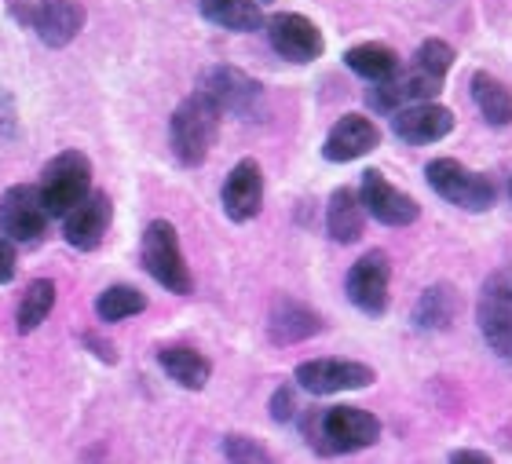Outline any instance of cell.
Segmentation results:
<instances>
[{
  "mask_svg": "<svg viewBox=\"0 0 512 464\" xmlns=\"http://www.w3.org/2000/svg\"><path fill=\"white\" fill-rule=\"evenodd\" d=\"M15 267H19V256H15V242L0 234V285H8L15 278Z\"/></svg>",
  "mask_w": 512,
  "mask_h": 464,
  "instance_id": "f546056e",
  "label": "cell"
},
{
  "mask_svg": "<svg viewBox=\"0 0 512 464\" xmlns=\"http://www.w3.org/2000/svg\"><path fill=\"white\" fill-rule=\"evenodd\" d=\"M267 41L275 48L286 63H297V66H308L315 63L326 48L322 41V30L315 26L311 19L297 15V11H278L267 19Z\"/></svg>",
  "mask_w": 512,
  "mask_h": 464,
  "instance_id": "30bf717a",
  "label": "cell"
},
{
  "mask_svg": "<svg viewBox=\"0 0 512 464\" xmlns=\"http://www.w3.org/2000/svg\"><path fill=\"white\" fill-rule=\"evenodd\" d=\"M264 4H267V0H264Z\"/></svg>",
  "mask_w": 512,
  "mask_h": 464,
  "instance_id": "d6a6232c",
  "label": "cell"
},
{
  "mask_svg": "<svg viewBox=\"0 0 512 464\" xmlns=\"http://www.w3.org/2000/svg\"><path fill=\"white\" fill-rule=\"evenodd\" d=\"M216 136H220V110L205 95L194 92L191 99H183L176 106V114L169 121V143L180 165L198 169L209 158Z\"/></svg>",
  "mask_w": 512,
  "mask_h": 464,
  "instance_id": "7a4b0ae2",
  "label": "cell"
},
{
  "mask_svg": "<svg viewBox=\"0 0 512 464\" xmlns=\"http://www.w3.org/2000/svg\"><path fill=\"white\" fill-rule=\"evenodd\" d=\"M425 180L439 198L450 201V205H458V209H465V212H487V209H494V201H498V187H494L487 176L465 169V165L454 158L428 161Z\"/></svg>",
  "mask_w": 512,
  "mask_h": 464,
  "instance_id": "277c9868",
  "label": "cell"
},
{
  "mask_svg": "<svg viewBox=\"0 0 512 464\" xmlns=\"http://www.w3.org/2000/svg\"><path fill=\"white\" fill-rule=\"evenodd\" d=\"M509 194H512V180H509Z\"/></svg>",
  "mask_w": 512,
  "mask_h": 464,
  "instance_id": "1f68e13d",
  "label": "cell"
},
{
  "mask_svg": "<svg viewBox=\"0 0 512 464\" xmlns=\"http://www.w3.org/2000/svg\"><path fill=\"white\" fill-rule=\"evenodd\" d=\"M143 267H147V275L161 285V289H169L176 296H187L194 289V278H191V267L183 260V249H180V234L172 227L169 220H150L147 231H143Z\"/></svg>",
  "mask_w": 512,
  "mask_h": 464,
  "instance_id": "3957f363",
  "label": "cell"
},
{
  "mask_svg": "<svg viewBox=\"0 0 512 464\" xmlns=\"http://www.w3.org/2000/svg\"><path fill=\"white\" fill-rule=\"evenodd\" d=\"M359 198H363V209L374 216L384 227H410L421 216V205H417L406 190L392 187L384 180V172L366 169L363 172V187H359Z\"/></svg>",
  "mask_w": 512,
  "mask_h": 464,
  "instance_id": "7c38bea8",
  "label": "cell"
},
{
  "mask_svg": "<svg viewBox=\"0 0 512 464\" xmlns=\"http://www.w3.org/2000/svg\"><path fill=\"white\" fill-rule=\"evenodd\" d=\"M55 307V282L52 278H37L30 282V289L22 293L19 300V311H15V326L19 333H33V329H41V322L52 315Z\"/></svg>",
  "mask_w": 512,
  "mask_h": 464,
  "instance_id": "d4e9b609",
  "label": "cell"
},
{
  "mask_svg": "<svg viewBox=\"0 0 512 464\" xmlns=\"http://www.w3.org/2000/svg\"><path fill=\"white\" fill-rule=\"evenodd\" d=\"M447 464H494L487 454H480V450H458V454H450Z\"/></svg>",
  "mask_w": 512,
  "mask_h": 464,
  "instance_id": "4dcf8cb0",
  "label": "cell"
},
{
  "mask_svg": "<svg viewBox=\"0 0 512 464\" xmlns=\"http://www.w3.org/2000/svg\"><path fill=\"white\" fill-rule=\"evenodd\" d=\"M297 384L311 395H341V391L370 388L377 380L374 366L355 359H308L293 370Z\"/></svg>",
  "mask_w": 512,
  "mask_h": 464,
  "instance_id": "9c48e42d",
  "label": "cell"
},
{
  "mask_svg": "<svg viewBox=\"0 0 512 464\" xmlns=\"http://www.w3.org/2000/svg\"><path fill=\"white\" fill-rule=\"evenodd\" d=\"M476 318L494 355L512 359V267H498L487 275V282L480 285Z\"/></svg>",
  "mask_w": 512,
  "mask_h": 464,
  "instance_id": "52a82bcc",
  "label": "cell"
},
{
  "mask_svg": "<svg viewBox=\"0 0 512 464\" xmlns=\"http://www.w3.org/2000/svg\"><path fill=\"white\" fill-rule=\"evenodd\" d=\"M271 417H275L278 424H286L297 417V399H293V388H278L275 395H271Z\"/></svg>",
  "mask_w": 512,
  "mask_h": 464,
  "instance_id": "f1b7e54d",
  "label": "cell"
},
{
  "mask_svg": "<svg viewBox=\"0 0 512 464\" xmlns=\"http://www.w3.org/2000/svg\"><path fill=\"white\" fill-rule=\"evenodd\" d=\"M220 201H224L227 220L249 223L260 216V209H264V172H260V165L253 158L238 161L235 169L227 172Z\"/></svg>",
  "mask_w": 512,
  "mask_h": 464,
  "instance_id": "5bb4252c",
  "label": "cell"
},
{
  "mask_svg": "<svg viewBox=\"0 0 512 464\" xmlns=\"http://www.w3.org/2000/svg\"><path fill=\"white\" fill-rule=\"evenodd\" d=\"M363 227H366V209H363L359 190H352V187L333 190L330 205H326V231H330L333 242H341V245L359 242V238H363Z\"/></svg>",
  "mask_w": 512,
  "mask_h": 464,
  "instance_id": "ac0fdd59",
  "label": "cell"
},
{
  "mask_svg": "<svg viewBox=\"0 0 512 464\" xmlns=\"http://www.w3.org/2000/svg\"><path fill=\"white\" fill-rule=\"evenodd\" d=\"M472 99H476L487 125H494V128L512 125V88L505 85V81H498V77L487 74V70H476V74H472Z\"/></svg>",
  "mask_w": 512,
  "mask_h": 464,
  "instance_id": "44dd1931",
  "label": "cell"
},
{
  "mask_svg": "<svg viewBox=\"0 0 512 464\" xmlns=\"http://www.w3.org/2000/svg\"><path fill=\"white\" fill-rule=\"evenodd\" d=\"M37 190H41L48 216H70L92 194V161L85 154H77V150H63L59 158L48 161Z\"/></svg>",
  "mask_w": 512,
  "mask_h": 464,
  "instance_id": "5b68a950",
  "label": "cell"
},
{
  "mask_svg": "<svg viewBox=\"0 0 512 464\" xmlns=\"http://www.w3.org/2000/svg\"><path fill=\"white\" fill-rule=\"evenodd\" d=\"M227 464H278L264 443H256L253 435H227L224 439Z\"/></svg>",
  "mask_w": 512,
  "mask_h": 464,
  "instance_id": "4316f807",
  "label": "cell"
},
{
  "mask_svg": "<svg viewBox=\"0 0 512 464\" xmlns=\"http://www.w3.org/2000/svg\"><path fill=\"white\" fill-rule=\"evenodd\" d=\"M143 311H147V296L139 293L136 285H110L96 300V315L103 322H125V318L143 315Z\"/></svg>",
  "mask_w": 512,
  "mask_h": 464,
  "instance_id": "484cf974",
  "label": "cell"
},
{
  "mask_svg": "<svg viewBox=\"0 0 512 464\" xmlns=\"http://www.w3.org/2000/svg\"><path fill=\"white\" fill-rule=\"evenodd\" d=\"M388 285H392V264L381 249H370L352 264L348 278H344V289H348V300H352L363 315H384L388 311Z\"/></svg>",
  "mask_w": 512,
  "mask_h": 464,
  "instance_id": "8fae6325",
  "label": "cell"
},
{
  "mask_svg": "<svg viewBox=\"0 0 512 464\" xmlns=\"http://www.w3.org/2000/svg\"><path fill=\"white\" fill-rule=\"evenodd\" d=\"M267 333L275 344H300V340L322 333V318L297 300H278L271 307V318H267Z\"/></svg>",
  "mask_w": 512,
  "mask_h": 464,
  "instance_id": "d6986e66",
  "label": "cell"
},
{
  "mask_svg": "<svg viewBox=\"0 0 512 464\" xmlns=\"http://www.w3.org/2000/svg\"><path fill=\"white\" fill-rule=\"evenodd\" d=\"M158 362L165 377L176 380L180 388L187 391H202L213 377V362L205 359L198 348H187V344H172V348H161L158 351Z\"/></svg>",
  "mask_w": 512,
  "mask_h": 464,
  "instance_id": "ffe728a7",
  "label": "cell"
},
{
  "mask_svg": "<svg viewBox=\"0 0 512 464\" xmlns=\"http://www.w3.org/2000/svg\"><path fill=\"white\" fill-rule=\"evenodd\" d=\"M461 307V296L454 285H428L414 304V326L421 329H447Z\"/></svg>",
  "mask_w": 512,
  "mask_h": 464,
  "instance_id": "cb8c5ba5",
  "label": "cell"
},
{
  "mask_svg": "<svg viewBox=\"0 0 512 464\" xmlns=\"http://www.w3.org/2000/svg\"><path fill=\"white\" fill-rule=\"evenodd\" d=\"M202 15L220 30L231 33H253L264 26V11L260 0H198Z\"/></svg>",
  "mask_w": 512,
  "mask_h": 464,
  "instance_id": "603a6c76",
  "label": "cell"
},
{
  "mask_svg": "<svg viewBox=\"0 0 512 464\" xmlns=\"http://www.w3.org/2000/svg\"><path fill=\"white\" fill-rule=\"evenodd\" d=\"M344 66H348L352 74L363 77V81L381 85V81L399 74V55H395V48H388V44H381V41H366L344 52Z\"/></svg>",
  "mask_w": 512,
  "mask_h": 464,
  "instance_id": "7402d4cb",
  "label": "cell"
},
{
  "mask_svg": "<svg viewBox=\"0 0 512 464\" xmlns=\"http://www.w3.org/2000/svg\"><path fill=\"white\" fill-rule=\"evenodd\" d=\"M26 22L48 48H66L85 26V8L77 0H37Z\"/></svg>",
  "mask_w": 512,
  "mask_h": 464,
  "instance_id": "9a60e30c",
  "label": "cell"
},
{
  "mask_svg": "<svg viewBox=\"0 0 512 464\" xmlns=\"http://www.w3.org/2000/svg\"><path fill=\"white\" fill-rule=\"evenodd\" d=\"M48 209L41 201V190L15 183L0 194V234L19 245H37L48 231Z\"/></svg>",
  "mask_w": 512,
  "mask_h": 464,
  "instance_id": "ba28073f",
  "label": "cell"
},
{
  "mask_svg": "<svg viewBox=\"0 0 512 464\" xmlns=\"http://www.w3.org/2000/svg\"><path fill=\"white\" fill-rule=\"evenodd\" d=\"M377 147H381V128L363 114H344L322 143V158L333 165H348V161L374 154Z\"/></svg>",
  "mask_w": 512,
  "mask_h": 464,
  "instance_id": "4fadbf2b",
  "label": "cell"
},
{
  "mask_svg": "<svg viewBox=\"0 0 512 464\" xmlns=\"http://www.w3.org/2000/svg\"><path fill=\"white\" fill-rule=\"evenodd\" d=\"M392 132L410 147H425V143H439L454 132V114L439 103H417L403 106L392 114Z\"/></svg>",
  "mask_w": 512,
  "mask_h": 464,
  "instance_id": "2e32d148",
  "label": "cell"
},
{
  "mask_svg": "<svg viewBox=\"0 0 512 464\" xmlns=\"http://www.w3.org/2000/svg\"><path fill=\"white\" fill-rule=\"evenodd\" d=\"M110 220H114V205H110L107 194H103V190L88 194L70 216H63L66 245H74V249H81V253L96 249V245L103 242V234L110 231Z\"/></svg>",
  "mask_w": 512,
  "mask_h": 464,
  "instance_id": "e0dca14e",
  "label": "cell"
},
{
  "mask_svg": "<svg viewBox=\"0 0 512 464\" xmlns=\"http://www.w3.org/2000/svg\"><path fill=\"white\" fill-rule=\"evenodd\" d=\"M198 95H205L220 110V117H256L264 106V85L238 66H209L198 77Z\"/></svg>",
  "mask_w": 512,
  "mask_h": 464,
  "instance_id": "8992f818",
  "label": "cell"
},
{
  "mask_svg": "<svg viewBox=\"0 0 512 464\" xmlns=\"http://www.w3.org/2000/svg\"><path fill=\"white\" fill-rule=\"evenodd\" d=\"M414 63L421 66V70H428L432 77H439V81H447L450 66H454V48H450L447 41L432 37V41H425L421 48H417Z\"/></svg>",
  "mask_w": 512,
  "mask_h": 464,
  "instance_id": "83f0119b",
  "label": "cell"
},
{
  "mask_svg": "<svg viewBox=\"0 0 512 464\" xmlns=\"http://www.w3.org/2000/svg\"><path fill=\"white\" fill-rule=\"evenodd\" d=\"M311 446L319 454H359L381 439V421L370 410L359 406H330V410H315L304 421Z\"/></svg>",
  "mask_w": 512,
  "mask_h": 464,
  "instance_id": "6da1fadb",
  "label": "cell"
}]
</instances>
